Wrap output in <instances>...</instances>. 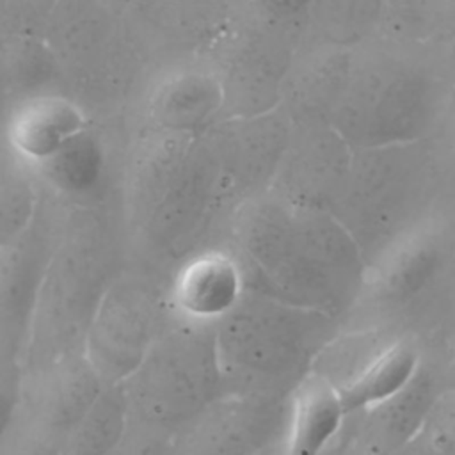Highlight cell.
Listing matches in <instances>:
<instances>
[{"label":"cell","mask_w":455,"mask_h":455,"mask_svg":"<svg viewBox=\"0 0 455 455\" xmlns=\"http://www.w3.org/2000/svg\"><path fill=\"white\" fill-rule=\"evenodd\" d=\"M44 2H46L50 7H52V4H53V0H44Z\"/></svg>","instance_id":"d590c367"},{"label":"cell","mask_w":455,"mask_h":455,"mask_svg":"<svg viewBox=\"0 0 455 455\" xmlns=\"http://www.w3.org/2000/svg\"><path fill=\"white\" fill-rule=\"evenodd\" d=\"M132 423L128 398L121 382L105 384L96 402L62 441L64 455H108Z\"/></svg>","instance_id":"484cf974"},{"label":"cell","mask_w":455,"mask_h":455,"mask_svg":"<svg viewBox=\"0 0 455 455\" xmlns=\"http://www.w3.org/2000/svg\"><path fill=\"white\" fill-rule=\"evenodd\" d=\"M402 455H455V389L439 393Z\"/></svg>","instance_id":"f1b7e54d"},{"label":"cell","mask_w":455,"mask_h":455,"mask_svg":"<svg viewBox=\"0 0 455 455\" xmlns=\"http://www.w3.org/2000/svg\"><path fill=\"white\" fill-rule=\"evenodd\" d=\"M124 128H130V124L94 121L50 160L32 171L43 188L57 199L94 204L110 185L114 142Z\"/></svg>","instance_id":"d6986e66"},{"label":"cell","mask_w":455,"mask_h":455,"mask_svg":"<svg viewBox=\"0 0 455 455\" xmlns=\"http://www.w3.org/2000/svg\"><path fill=\"white\" fill-rule=\"evenodd\" d=\"M425 98V84L414 69L357 48L331 124L354 149L402 146L423 128Z\"/></svg>","instance_id":"ba28073f"},{"label":"cell","mask_w":455,"mask_h":455,"mask_svg":"<svg viewBox=\"0 0 455 455\" xmlns=\"http://www.w3.org/2000/svg\"><path fill=\"white\" fill-rule=\"evenodd\" d=\"M121 384L132 418L172 435L228 391L215 325L172 315L142 363Z\"/></svg>","instance_id":"8992f818"},{"label":"cell","mask_w":455,"mask_h":455,"mask_svg":"<svg viewBox=\"0 0 455 455\" xmlns=\"http://www.w3.org/2000/svg\"><path fill=\"white\" fill-rule=\"evenodd\" d=\"M4 455H64L62 444L48 434L28 425V430L12 437Z\"/></svg>","instance_id":"d6a6232c"},{"label":"cell","mask_w":455,"mask_h":455,"mask_svg":"<svg viewBox=\"0 0 455 455\" xmlns=\"http://www.w3.org/2000/svg\"><path fill=\"white\" fill-rule=\"evenodd\" d=\"M347 416L338 386L313 370L290 395L284 455H323Z\"/></svg>","instance_id":"603a6c76"},{"label":"cell","mask_w":455,"mask_h":455,"mask_svg":"<svg viewBox=\"0 0 455 455\" xmlns=\"http://www.w3.org/2000/svg\"><path fill=\"white\" fill-rule=\"evenodd\" d=\"M443 364L421 361L412 380L389 400L359 412V443L366 455H402L444 389Z\"/></svg>","instance_id":"ffe728a7"},{"label":"cell","mask_w":455,"mask_h":455,"mask_svg":"<svg viewBox=\"0 0 455 455\" xmlns=\"http://www.w3.org/2000/svg\"><path fill=\"white\" fill-rule=\"evenodd\" d=\"M37 224L18 242L2 247V327L14 359L25 354L30 323L43 286L53 243L39 238Z\"/></svg>","instance_id":"7402d4cb"},{"label":"cell","mask_w":455,"mask_h":455,"mask_svg":"<svg viewBox=\"0 0 455 455\" xmlns=\"http://www.w3.org/2000/svg\"><path fill=\"white\" fill-rule=\"evenodd\" d=\"M293 123L279 107L251 117H226L208 135L220 174L226 213L270 190L288 149Z\"/></svg>","instance_id":"8fae6325"},{"label":"cell","mask_w":455,"mask_h":455,"mask_svg":"<svg viewBox=\"0 0 455 455\" xmlns=\"http://www.w3.org/2000/svg\"><path fill=\"white\" fill-rule=\"evenodd\" d=\"M354 151L329 123L293 124L270 192L299 206L332 212L348 178Z\"/></svg>","instance_id":"4fadbf2b"},{"label":"cell","mask_w":455,"mask_h":455,"mask_svg":"<svg viewBox=\"0 0 455 455\" xmlns=\"http://www.w3.org/2000/svg\"><path fill=\"white\" fill-rule=\"evenodd\" d=\"M288 400L226 391L171 435V455H259L284 439Z\"/></svg>","instance_id":"30bf717a"},{"label":"cell","mask_w":455,"mask_h":455,"mask_svg":"<svg viewBox=\"0 0 455 455\" xmlns=\"http://www.w3.org/2000/svg\"><path fill=\"white\" fill-rule=\"evenodd\" d=\"M448 254L446 228L437 219H423L403 229L368 268L364 288L386 311H400L416 302L441 275Z\"/></svg>","instance_id":"5bb4252c"},{"label":"cell","mask_w":455,"mask_h":455,"mask_svg":"<svg viewBox=\"0 0 455 455\" xmlns=\"http://www.w3.org/2000/svg\"><path fill=\"white\" fill-rule=\"evenodd\" d=\"M247 291V275L236 252L199 249L176 267L169 288L174 316L215 325L229 315Z\"/></svg>","instance_id":"2e32d148"},{"label":"cell","mask_w":455,"mask_h":455,"mask_svg":"<svg viewBox=\"0 0 455 455\" xmlns=\"http://www.w3.org/2000/svg\"><path fill=\"white\" fill-rule=\"evenodd\" d=\"M336 320L247 286L215 323L226 389L290 398L336 338Z\"/></svg>","instance_id":"277c9868"},{"label":"cell","mask_w":455,"mask_h":455,"mask_svg":"<svg viewBox=\"0 0 455 455\" xmlns=\"http://www.w3.org/2000/svg\"><path fill=\"white\" fill-rule=\"evenodd\" d=\"M247 286L339 318L368 277L352 231L329 210L293 204L267 190L233 213Z\"/></svg>","instance_id":"6da1fadb"},{"label":"cell","mask_w":455,"mask_h":455,"mask_svg":"<svg viewBox=\"0 0 455 455\" xmlns=\"http://www.w3.org/2000/svg\"><path fill=\"white\" fill-rule=\"evenodd\" d=\"M2 84L5 107L25 98L62 91V66L39 36H2Z\"/></svg>","instance_id":"d4e9b609"},{"label":"cell","mask_w":455,"mask_h":455,"mask_svg":"<svg viewBox=\"0 0 455 455\" xmlns=\"http://www.w3.org/2000/svg\"><path fill=\"white\" fill-rule=\"evenodd\" d=\"M44 39L94 121L132 124L160 62L123 0H53Z\"/></svg>","instance_id":"3957f363"},{"label":"cell","mask_w":455,"mask_h":455,"mask_svg":"<svg viewBox=\"0 0 455 455\" xmlns=\"http://www.w3.org/2000/svg\"><path fill=\"white\" fill-rule=\"evenodd\" d=\"M123 2L160 64L203 57L238 9V0Z\"/></svg>","instance_id":"9a60e30c"},{"label":"cell","mask_w":455,"mask_h":455,"mask_svg":"<svg viewBox=\"0 0 455 455\" xmlns=\"http://www.w3.org/2000/svg\"><path fill=\"white\" fill-rule=\"evenodd\" d=\"M43 199L36 172L4 149L0 178V238L2 247L18 242L34 226Z\"/></svg>","instance_id":"4316f807"},{"label":"cell","mask_w":455,"mask_h":455,"mask_svg":"<svg viewBox=\"0 0 455 455\" xmlns=\"http://www.w3.org/2000/svg\"><path fill=\"white\" fill-rule=\"evenodd\" d=\"M421 361V350L405 338L377 347L338 386L347 414H359L395 396L412 380Z\"/></svg>","instance_id":"cb8c5ba5"},{"label":"cell","mask_w":455,"mask_h":455,"mask_svg":"<svg viewBox=\"0 0 455 455\" xmlns=\"http://www.w3.org/2000/svg\"><path fill=\"white\" fill-rule=\"evenodd\" d=\"M355 50L302 48L284 84L281 108L293 124L329 123L345 92Z\"/></svg>","instance_id":"44dd1931"},{"label":"cell","mask_w":455,"mask_h":455,"mask_svg":"<svg viewBox=\"0 0 455 455\" xmlns=\"http://www.w3.org/2000/svg\"><path fill=\"white\" fill-rule=\"evenodd\" d=\"M441 375H443V384L448 389H455V354L451 359H448L441 366Z\"/></svg>","instance_id":"836d02e7"},{"label":"cell","mask_w":455,"mask_h":455,"mask_svg":"<svg viewBox=\"0 0 455 455\" xmlns=\"http://www.w3.org/2000/svg\"><path fill=\"white\" fill-rule=\"evenodd\" d=\"M226 119V92L206 57L160 64L151 76L132 126L176 135H203Z\"/></svg>","instance_id":"7c38bea8"},{"label":"cell","mask_w":455,"mask_h":455,"mask_svg":"<svg viewBox=\"0 0 455 455\" xmlns=\"http://www.w3.org/2000/svg\"><path fill=\"white\" fill-rule=\"evenodd\" d=\"M28 425L60 444L100 396L105 382L84 352L30 370Z\"/></svg>","instance_id":"e0dca14e"},{"label":"cell","mask_w":455,"mask_h":455,"mask_svg":"<svg viewBox=\"0 0 455 455\" xmlns=\"http://www.w3.org/2000/svg\"><path fill=\"white\" fill-rule=\"evenodd\" d=\"M123 194L128 220L151 254L183 261L199 251L226 213L208 132L192 137L137 128L124 149Z\"/></svg>","instance_id":"7a4b0ae2"},{"label":"cell","mask_w":455,"mask_h":455,"mask_svg":"<svg viewBox=\"0 0 455 455\" xmlns=\"http://www.w3.org/2000/svg\"><path fill=\"white\" fill-rule=\"evenodd\" d=\"M2 36L44 37L50 5L44 0H2Z\"/></svg>","instance_id":"f546056e"},{"label":"cell","mask_w":455,"mask_h":455,"mask_svg":"<svg viewBox=\"0 0 455 455\" xmlns=\"http://www.w3.org/2000/svg\"><path fill=\"white\" fill-rule=\"evenodd\" d=\"M371 0H313L302 48L357 50L366 34Z\"/></svg>","instance_id":"83f0119b"},{"label":"cell","mask_w":455,"mask_h":455,"mask_svg":"<svg viewBox=\"0 0 455 455\" xmlns=\"http://www.w3.org/2000/svg\"><path fill=\"white\" fill-rule=\"evenodd\" d=\"M172 311L144 279L121 274L105 291L84 339V355L105 384L128 379L142 363Z\"/></svg>","instance_id":"9c48e42d"},{"label":"cell","mask_w":455,"mask_h":455,"mask_svg":"<svg viewBox=\"0 0 455 455\" xmlns=\"http://www.w3.org/2000/svg\"><path fill=\"white\" fill-rule=\"evenodd\" d=\"M259 455H284V439H281L279 443L268 446L265 451H261Z\"/></svg>","instance_id":"e575fe53"},{"label":"cell","mask_w":455,"mask_h":455,"mask_svg":"<svg viewBox=\"0 0 455 455\" xmlns=\"http://www.w3.org/2000/svg\"><path fill=\"white\" fill-rule=\"evenodd\" d=\"M55 240L25 347L27 370L84 352L89 323L112 281L114 243L92 204H76Z\"/></svg>","instance_id":"5b68a950"},{"label":"cell","mask_w":455,"mask_h":455,"mask_svg":"<svg viewBox=\"0 0 455 455\" xmlns=\"http://www.w3.org/2000/svg\"><path fill=\"white\" fill-rule=\"evenodd\" d=\"M92 123V116L71 94H36L5 107V151L36 169Z\"/></svg>","instance_id":"ac0fdd59"},{"label":"cell","mask_w":455,"mask_h":455,"mask_svg":"<svg viewBox=\"0 0 455 455\" xmlns=\"http://www.w3.org/2000/svg\"><path fill=\"white\" fill-rule=\"evenodd\" d=\"M108 455H171V434L132 418L124 437Z\"/></svg>","instance_id":"4dcf8cb0"},{"label":"cell","mask_w":455,"mask_h":455,"mask_svg":"<svg viewBox=\"0 0 455 455\" xmlns=\"http://www.w3.org/2000/svg\"><path fill=\"white\" fill-rule=\"evenodd\" d=\"M304 34L302 27L274 23L236 9L229 25L203 55L220 75L226 117H251L281 107Z\"/></svg>","instance_id":"52a82bcc"},{"label":"cell","mask_w":455,"mask_h":455,"mask_svg":"<svg viewBox=\"0 0 455 455\" xmlns=\"http://www.w3.org/2000/svg\"><path fill=\"white\" fill-rule=\"evenodd\" d=\"M313 0H238V7L258 18L306 28Z\"/></svg>","instance_id":"1f68e13d"}]
</instances>
